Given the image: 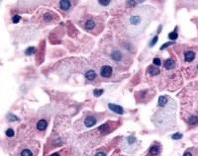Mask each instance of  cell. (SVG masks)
I'll list each match as a JSON object with an SVG mask.
<instances>
[{
	"label": "cell",
	"instance_id": "cell-1",
	"mask_svg": "<svg viewBox=\"0 0 198 156\" xmlns=\"http://www.w3.org/2000/svg\"><path fill=\"white\" fill-rule=\"evenodd\" d=\"M112 72H113V69H112V67L109 66V65H104V66L101 67V69H100V74H101L102 77H105V78L110 77V76L112 75Z\"/></svg>",
	"mask_w": 198,
	"mask_h": 156
},
{
	"label": "cell",
	"instance_id": "cell-31",
	"mask_svg": "<svg viewBox=\"0 0 198 156\" xmlns=\"http://www.w3.org/2000/svg\"><path fill=\"white\" fill-rule=\"evenodd\" d=\"M197 68H198V66H197Z\"/></svg>",
	"mask_w": 198,
	"mask_h": 156
},
{
	"label": "cell",
	"instance_id": "cell-26",
	"mask_svg": "<svg viewBox=\"0 0 198 156\" xmlns=\"http://www.w3.org/2000/svg\"><path fill=\"white\" fill-rule=\"evenodd\" d=\"M158 39H159V38H158V37H157V36H156V37H155V38H154V40H153V41H152V43H151V47H154V46H155V45H156V43H157V41H158Z\"/></svg>",
	"mask_w": 198,
	"mask_h": 156
},
{
	"label": "cell",
	"instance_id": "cell-8",
	"mask_svg": "<svg viewBox=\"0 0 198 156\" xmlns=\"http://www.w3.org/2000/svg\"><path fill=\"white\" fill-rule=\"evenodd\" d=\"M184 58H185V61L190 62L195 58V53L193 52H186L184 53Z\"/></svg>",
	"mask_w": 198,
	"mask_h": 156
},
{
	"label": "cell",
	"instance_id": "cell-4",
	"mask_svg": "<svg viewBox=\"0 0 198 156\" xmlns=\"http://www.w3.org/2000/svg\"><path fill=\"white\" fill-rule=\"evenodd\" d=\"M96 119L95 118H93V117H87L86 119H85V121H84V125H85V127H87V128H90V127H92V126H94L95 124H96Z\"/></svg>",
	"mask_w": 198,
	"mask_h": 156
},
{
	"label": "cell",
	"instance_id": "cell-6",
	"mask_svg": "<svg viewBox=\"0 0 198 156\" xmlns=\"http://www.w3.org/2000/svg\"><path fill=\"white\" fill-rule=\"evenodd\" d=\"M60 6L63 10H68L71 6V3L68 0H63V1H60Z\"/></svg>",
	"mask_w": 198,
	"mask_h": 156
},
{
	"label": "cell",
	"instance_id": "cell-5",
	"mask_svg": "<svg viewBox=\"0 0 198 156\" xmlns=\"http://www.w3.org/2000/svg\"><path fill=\"white\" fill-rule=\"evenodd\" d=\"M47 127H48V123H47V121H45V120H41V121H39V122L37 123V129H38L40 131L46 130Z\"/></svg>",
	"mask_w": 198,
	"mask_h": 156
},
{
	"label": "cell",
	"instance_id": "cell-18",
	"mask_svg": "<svg viewBox=\"0 0 198 156\" xmlns=\"http://www.w3.org/2000/svg\"><path fill=\"white\" fill-rule=\"evenodd\" d=\"M168 38H169L170 40H176V39H177V33H176V31H175V32L173 31V32L169 33Z\"/></svg>",
	"mask_w": 198,
	"mask_h": 156
},
{
	"label": "cell",
	"instance_id": "cell-12",
	"mask_svg": "<svg viewBox=\"0 0 198 156\" xmlns=\"http://www.w3.org/2000/svg\"><path fill=\"white\" fill-rule=\"evenodd\" d=\"M166 103H167V98H166V97H165V96H161V97L159 98V106H160V107H164V106H165Z\"/></svg>",
	"mask_w": 198,
	"mask_h": 156
},
{
	"label": "cell",
	"instance_id": "cell-14",
	"mask_svg": "<svg viewBox=\"0 0 198 156\" xmlns=\"http://www.w3.org/2000/svg\"><path fill=\"white\" fill-rule=\"evenodd\" d=\"M159 152H160V147H159V146H153V147H151V149H150V154L153 156L158 155Z\"/></svg>",
	"mask_w": 198,
	"mask_h": 156
},
{
	"label": "cell",
	"instance_id": "cell-25",
	"mask_svg": "<svg viewBox=\"0 0 198 156\" xmlns=\"http://www.w3.org/2000/svg\"><path fill=\"white\" fill-rule=\"evenodd\" d=\"M154 64H155V65H159V66H160V65L162 64V62H161V59H160V58H155V59H154Z\"/></svg>",
	"mask_w": 198,
	"mask_h": 156
},
{
	"label": "cell",
	"instance_id": "cell-15",
	"mask_svg": "<svg viewBox=\"0 0 198 156\" xmlns=\"http://www.w3.org/2000/svg\"><path fill=\"white\" fill-rule=\"evenodd\" d=\"M20 156H33V152H32L30 149L25 148V149H23V150L21 151Z\"/></svg>",
	"mask_w": 198,
	"mask_h": 156
},
{
	"label": "cell",
	"instance_id": "cell-27",
	"mask_svg": "<svg viewBox=\"0 0 198 156\" xmlns=\"http://www.w3.org/2000/svg\"><path fill=\"white\" fill-rule=\"evenodd\" d=\"M171 45H173V43H166V44H165V45L161 48V50H165V48H167L168 46H171Z\"/></svg>",
	"mask_w": 198,
	"mask_h": 156
},
{
	"label": "cell",
	"instance_id": "cell-19",
	"mask_svg": "<svg viewBox=\"0 0 198 156\" xmlns=\"http://www.w3.org/2000/svg\"><path fill=\"white\" fill-rule=\"evenodd\" d=\"M35 51H36V49H35V48H32V47H31V48L27 49L25 52H26V54H27V55H31V54H33V53L35 52Z\"/></svg>",
	"mask_w": 198,
	"mask_h": 156
},
{
	"label": "cell",
	"instance_id": "cell-21",
	"mask_svg": "<svg viewBox=\"0 0 198 156\" xmlns=\"http://www.w3.org/2000/svg\"><path fill=\"white\" fill-rule=\"evenodd\" d=\"M104 91H103V89H99V90H94V96H96V97H99V96H101L102 95V93H103Z\"/></svg>",
	"mask_w": 198,
	"mask_h": 156
},
{
	"label": "cell",
	"instance_id": "cell-28",
	"mask_svg": "<svg viewBox=\"0 0 198 156\" xmlns=\"http://www.w3.org/2000/svg\"><path fill=\"white\" fill-rule=\"evenodd\" d=\"M95 156H106V154H105V153H103V152H98V153H97V154H96Z\"/></svg>",
	"mask_w": 198,
	"mask_h": 156
},
{
	"label": "cell",
	"instance_id": "cell-20",
	"mask_svg": "<svg viewBox=\"0 0 198 156\" xmlns=\"http://www.w3.org/2000/svg\"><path fill=\"white\" fill-rule=\"evenodd\" d=\"M6 134H7V136H9V137H12V136H14V130H12V129H9V130H7V131H6Z\"/></svg>",
	"mask_w": 198,
	"mask_h": 156
},
{
	"label": "cell",
	"instance_id": "cell-13",
	"mask_svg": "<svg viewBox=\"0 0 198 156\" xmlns=\"http://www.w3.org/2000/svg\"><path fill=\"white\" fill-rule=\"evenodd\" d=\"M95 27V22L93 20H88L86 23H85V28L87 30H92L93 28Z\"/></svg>",
	"mask_w": 198,
	"mask_h": 156
},
{
	"label": "cell",
	"instance_id": "cell-9",
	"mask_svg": "<svg viewBox=\"0 0 198 156\" xmlns=\"http://www.w3.org/2000/svg\"><path fill=\"white\" fill-rule=\"evenodd\" d=\"M142 22V18L140 17V16H132L131 18H130V23L132 24V25H138V24H140Z\"/></svg>",
	"mask_w": 198,
	"mask_h": 156
},
{
	"label": "cell",
	"instance_id": "cell-10",
	"mask_svg": "<svg viewBox=\"0 0 198 156\" xmlns=\"http://www.w3.org/2000/svg\"><path fill=\"white\" fill-rule=\"evenodd\" d=\"M165 66L166 69H172L175 66V62L172 59H167L165 63Z\"/></svg>",
	"mask_w": 198,
	"mask_h": 156
},
{
	"label": "cell",
	"instance_id": "cell-3",
	"mask_svg": "<svg viewBox=\"0 0 198 156\" xmlns=\"http://www.w3.org/2000/svg\"><path fill=\"white\" fill-rule=\"evenodd\" d=\"M108 107H109V109H110L111 111H113V112H115V113H117V114L122 115V114L124 113L123 108L120 107V106H117V105H114V104H109Z\"/></svg>",
	"mask_w": 198,
	"mask_h": 156
},
{
	"label": "cell",
	"instance_id": "cell-23",
	"mask_svg": "<svg viewBox=\"0 0 198 156\" xmlns=\"http://www.w3.org/2000/svg\"><path fill=\"white\" fill-rule=\"evenodd\" d=\"M110 0H100L99 1V4L100 5H104V6H107V5H109L110 4Z\"/></svg>",
	"mask_w": 198,
	"mask_h": 156
},
{
	"label": "cell",
	"instance_id": "cell-7",
	"mask_svg": "<svg viewBox=\"0 0 198 156\" xmlns=\"http://www.w3.org/2000/svg\"><path fill=\"white\" fill-rule=\"evenodd\" d=\"M111 57H112V59H113L114 61L119 62V61L121 60V58H122V53H121L120 52H118V51H115V52H112Z\"/></svg>",
	"mask_w": 198,
	"mask_h": 156
},
{
	"label": "cell",
	"instance_id": "cell-2",
	"mask_svg": "<svg viewBox=\"0 0 198 156\" xmlns=\"http://www.w3.org/2000/svg\"><path fill=\"white\" fill-rule=\"evenodd\" d=\"M110 122L109 123H106L105 125H102L101 127H99L98 130L102 133V134H107V133H109V132H111V130H113V129H110Z\"/></svg>",
	"mask_w": 198,
	"mask_h": 156
},
{
	"label": "cell",
	"instance_id": "cell-17",
	"mask_svg": "<svg viewBox=\"0 0 198 156\" xmlns=\"http://www.w3.org/2000/svg\"><path fill=\"white\" fill-rule=\"evenodd\" d=\"M189 124H190V125H196V124H198V117H196V116H192V117L190 118V120H189Z\"/></svg>",
	"mask_w": 198,
	"mask_h": 156
},
{
	"label": "cell",
	"instance_id": "cell-11",
	"mask_svg": "<svg viewBox=\"0 0 198 156\" xmlns=\"http://www.w3.org/2000/svg\"><path fill=\"white\" fill-rule=\"evenodd\" d=\"M85 77L87 78L88 80H94L96 78V73L93 70H89V71H87L85 73Z\"/></svg>",
	"mask_w": 198,
	"mask_h": 156
},
{
	"label": "cell",
	"instance_id": "cell-24",
	"mask_svg": "<svg viewBox=\"0 0 198 156\" xmlns=\"http://www.w3.org/2000/svg\"><path fill=\"white\" fill-rule=\"evenodd\" d=\"M171 137H172L173 139H180V138L182 137V134H180V133H175V134H173Z\"/></svg>",
	"mask_w": 198,
	"mask_h": 156
},
{
	"label": "cell",
	"instance_id": "cell-30",
	"mask_svg": "<svg viewBox=\"0 0 198 156\" xmlns=\"http://www.w3.org/2000/svg\"><path fill=\"white\" fill-rule=\"evenodd\" d=\"M52 156H61V155H60V153H55V154H53Z\"/></svg>",
	"mask_w": 198,
	"mask_h": 156
},
{
	"label": "cell",
	"instance_id": "cell-16",
	"mask_svg": "<svg viewBox=\"0 0 198 156\" xmlns=\"http://www.w3.org/2000/svg\"><path fill=\"white\" fill-rule=\"evenodd\" d=\"M150 73H151V75H153V76L158 75V74L160 73V69H158V68L152 66V67H150Z\"/></svg>",
	"mask_w": 198,
	"mask_h": 156
},
{
	"label": "cell",
	"instance_id": "cell-29",
	"mask_svg": "<svg viewBox=\"0 0 198 156\" xmlns=\"http://www.w3.org/2000/svg\"><path fill=\"white\" fill-rule=\"evenodd\" d=\"M183 156H192V154L190 153V152H188V151H186L184 154H183Z\"/></svg>",
	"mask_w": 198,
	"mask_h": 156
},
{
	"label": "cell",
	"instance_id": "cell-22",
	"mask_svg": "<svg viewBox=\"0 0 198 156\" xmlns=\"http://www.w3.org/2000/svg\"><path fill=\"white\" fill-rule=\"evenodd\" d=\"M20 20H21V17H20L19 15H15V16H13V18H12V22H13V23H18Z\"/></svg>",
	"mask_w": 198,
	"mask_h": 156
}]
</instances>
